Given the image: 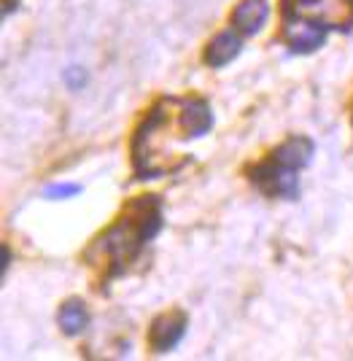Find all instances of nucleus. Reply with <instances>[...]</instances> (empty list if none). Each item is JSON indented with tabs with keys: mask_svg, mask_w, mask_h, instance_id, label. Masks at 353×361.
<instances>
[{
	"mask_svg": "<svg viewBox=\"0 0 353 361\" xmlns=\"http://www.w3.org/2000/svg\"><path fill=\"white\" fill-rule=\"evenodd\" d=\"M156 229V213H143L138 219L127 216L124 221L108 229V235H103V240L97 243V248L113 262V264H127L132 256L140 251L143 240Z\"/></svg>",
	"mask_w": 353,
	"mask_h": 361,
	"instance_id": "nucleus-1",
	"label": "nucleus"
},
{
	"mask_svg": "<svg viewBox=\"0 0 353 361\" xmlns=\"http://www.w3.org/2000/svg\"><path fill=\"white\" fill-rule=\"evenodd\" d=\"M294 14L313 19L323 27L345 30L353 22V0H294Z\"/></svg>",
	"mask_w": 353,
	"mask_h": 361,
	"instance_id": "nucleus-2",
	"label": "nucleus"
},
{
	"mask_svg": "<svg viewBox=\"0 0 353 361\" xmlns=\"http://www.w3.org/2000/svg\"><path fill=\"white\" fill-rule=\"evenodd\" d=\"M254 180L259 183L267 195H273V197H286V200H294L297 192H299L297 170L278 165V162H273V165H261L259 170L254 173Z\"/></svg>",
	"mask_w": 353,
	"mask_h": 361,
	"instance_id": "nucleus-3",
	"label": "nucleus"
},
{
	"mask_svg": "<svg viewBox=\"0 0 353 361\" xmlns=\"http://www.w3.org/2000/svg\"><path fill=\"white\" fill-rule=\"evenodd\" d=\"M283 38L294 51L307 54V51H316L323 44V25L305 19V16H289L286 27H283Z\"/></svg>",
	"mask_w": 353,
	"mask_h": 361,
	"instance_id": "nucleus-4",
	"label": "nucleus"
},
{
	"mask_svg": "<svg viewBox=\"0 0 353 361\" xmlns=\"http://www.w3.org/2000/svg\"><path fill=\"white\" fill-rule=\"evenodd\" d=\"M186 329V316L184 313H168L159 316L151 326V348L156 353H168L181 343Z\"/></svg>",
	"mask_w": 353,
	"mask_h": 361,
	"instance_id": "nucleus-5",
	"label": "nucleus"
},
{
	"mask_svg": "<svg viewBox=\"0 0 353 361\" xmlns=\"http://www.w3.org/2000/svg\"><path fill=\"white\" fill-rule=\"evenodd\" d=\"M267 16H270L267 0H243L232 14V25L240 32H246V35H254V32H259L264 27Z\"/></svg>",
	"mask_w": 353,
	"mask_h": 361,
	"instance_id": "nucleus-6",
	"label": "nucleus"
},
{
	"mask_svg": "<svg viewBox=\"0 0 353 361\" xmlns=\"http://www.w3.org/2000/svg\"><path fill=\"white\" fill-rule=\"evenodd\" d=\"M178 124L184 130V137H202L211 130V124H213L208 103L205 100H189V103H184Z\"/></svg>",
	"mask_w": 353,
	"mask_h": 361,
	"instance_id": "nucleus-7",
	"label": "nucleus"
},
{
	"mask_svg": "<svg viewBox=\"0 0 353 361\" xmlns=\"http://www.w3.org/2000/svg\"><path fill=\"white\" fill-rule=\"evenodd\" d=\"M310 157H313V143L307 137H292V140H286L273 154V162L283 167H292V170H299V167L310 165Z\"/></svg>",
	"mask_w": 353,
	"mask_h": 361,
	"instance_id": "nucleus-8",
	"label": "nucleus"
},
{
	"mask_svg": "<svg viewBox=\"0 0 353 361\" xmlns=\"http://www.w3.org/2000/svg\"><path fill=\"white\" fill-rule=\"evenodd\" d=\"M237 54H240V38H237L235 32H221L213 44L208 46L205 62H208L211 68H224V65H230Z\"/></svg>",
	"mask_w": 353,
	"mask_h": 361,
	"instance_id": "nucleus-9",
	"label": "nucleus"
},
{
	"mask_svg": "<svg viewBox=\"0 0 353 361\" xmlns=\"http://www.w3.org/2000/svg\"><path fill=\"white\" fill-rule=\"evenodd\" d=\"M87 321H89V316H87V307L81 305L78 300H70L62 305L60 310V329L68 334V337H76V334H81V331L87 329Z\"/></svg>",
	"mask_w": 353,
	"mask_h": 361,
	"instance_id": "nucleus-10",
	"label": "nucleus"
},
{
	"mask_svg": "<svg viewBox=\"0 0 353 361\" xmlns=\"http://www.w3.org/2000/svg\"><path fill=\"white\" fill-rule=\"evenodd\" d=\"M76 195H81L78 183H54V186H47V192H44L47 200H68V197Z\"/></svg>",
	"mask_w": 353,
	"mask_h": 361,
	"instance_id": "nucleus-11",
	"label": "nucleus"
},
{
	"mask_svg": "<svg viewBox=\"0 0 353 361\" xmlns=\"http://www.w3.org/2000/svg\"><path fill=\"white\" fill-rule=\"evenodd\" d=\"M65 84L70 87V90H84V84H87V71L84 68H78V65H73V68H68L65 71Z\"/></svg>",
	"mask_w": 353,
	"mask_h": 361,
	"instance_id": "nucleus-12",
	"label": "nucleus"
},
{
	"mask_svg": "<svg viewBox=\"0 0 353 361\" xmlns=\"http://www.w3.org/2000/svg\"><path fill=\"white\" fill-rule=\"evenodd\" d=\"M8 264H11V254H8V248L3 245V267H0V270H3V275L8 272Z\"/></svg>",
	"mask_w": 353,
	"mask_h": 361,
	"instance_id": "nucleus-13",
	"label": "nucleus"
},
{
	"mask_svg": "<svg viewBox=\"0 0 353 361\" xmlns=\"http://www.w3.org/2000/svg\"><path fill=\"white\" fill-rule=\"evenodd\" d=\"M16 8V0H6V8H3V16H8Z\"/></svg>",
	"mask_w": 353,
	"mask_h": 361,
	"instance_id": "nucleus-14",
	"label": "nucleus"
}]
</instances>
